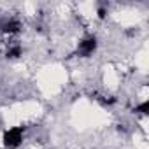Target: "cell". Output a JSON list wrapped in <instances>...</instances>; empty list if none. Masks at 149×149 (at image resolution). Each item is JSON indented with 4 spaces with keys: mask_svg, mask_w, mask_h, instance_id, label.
<instances>
[{
    "mask_svg": "<svg viewBox=\"0 0 149 149\" xmlns=\"http://www.w3.org/2000/svg\"><path fill=\"white\" fill-rule=\"evenodd\" d=\"M23 140V128L21 126H16V128H11L4 133V146L7 149H16Z\"/></svg>",
    "mask_w": 149,
    "mask_h": 149,
    "instance_id": "obj_1",
    "label": "cell"
},
{
    "mask_svg": "<svg viewBox=\"0 0 149 149\" xmlns=\"http://www.w3.org/2000/svg\"><path fill=\"white\" fill-rule=\"evenodd\" d=\"M97 49V39L95 37H84L81 42H79V47H77V54L79 56H90L93 54Z\"/></svg>",
    "mask_w": 149,
    "mask_h": 149,
    "instance_id": "obj_2",
    "label": "cell"
},
{
    "mask_svg": "<svg viewBox=\"0 0 149 149\" xmlns=\"http://www.w3.org/2000/svg\"><path fill=\"white\" fill-rule=\"evenodd\" d=\"M0 28H2V32H6V33H14V32L19 30V23L16 19H7V21L2 23Z\"/></svg>",
    "mask_w": 149,
    "mask_h": 149,
    "instance_id": "obj_3",
    "label": "cell"
},
{
    "mask_svg": "<svg viewBox=\"0 0 149 149\" xmlns=\"http://www.w3.org/2000/svg\"><path fill=\"white\" fill-rule=\"evenodd\" d=\"M21 54V47L19 46H13L9 51H7V56H11V58H16V56H19Z\"/></svg>",
    "mask_w": 149,
    "mask_h": 149,
    "instance_id": "obj_4",
    "label": "cell"
},
{
    "mask_svg": "<svg viewBox=\"0 0 149 149\" xmlns=\"http://www.w3.org/2000/svg\"><path fill=\"white\" fill-rule=\"evenodd\" d=\"M147 111H149V104H147V102H142V104L137 107V112H140V114H147Z\"/></svg>",
    "mask_w": 149,
    "mask_h": 149,
    "instance_id": "obj_5",
    "label": "cell"
}]
</instances>
